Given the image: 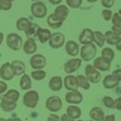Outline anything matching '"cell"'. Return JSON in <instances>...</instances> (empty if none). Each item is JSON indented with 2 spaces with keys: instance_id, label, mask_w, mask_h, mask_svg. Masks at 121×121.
Listing matches in <instances>:
<instances>
[{
  "instance_id": "6da1fadb",
  "label": "cell",
  "mask_w": 121,
  "mask_h": 121,
  "mask_svg": "<svg viewBox=\"0 0 121 121\" xmlns=\"http://www.w3.org/2000/svg\"><path fill=\"white\" fill-rule=\"evenodd\" d=\"M6 45L12 51H19L23 47V40L21 35H18L16 33H10L6 36Z\"/></svg>"
},
{
  "instance_id": "7a4b0ae2",
  "label": "cell",
  "mask_w": 121,
  "mask_h": 121,
  "mask_svg": "<svg viewBox=\"0 0 121 121\" xmlns=\"http://www.w3.org/2000/svg\"><path fill=\"white\" fill-rule=\"evenodd\" d=\"M96 53H97V46L93 43L82 45V47L80 48V57H81L82 60H86V62L92 60L96 57Z\"/></svg>"
},
{
  "instance_id": "3957f363",
  "label": "cell",
  "mask_w": 121,
  "mask_h": 121,
  "mask_svg": "<svg viewBox=\"0 0 121 121\" xmlns=\"http://www.w3.org/2000/svg\"><path fill=\"white\" fill-rule=\"evenodd\" d=\"M39 102V93L34 90H29L24 93L23 96V104L29 108V109H34L38 105Z\"/></svg>"
},
{
  "instance_id": "277c9868",
  "label": "cell",
  "mask_w": 121,
  "mask_h": 121,
  "mask_svg": "<svg viewBox=\"0 0 121 121\" xmlns=\"http://www.w3.org/2000/svg\"><path fill=\"white\" fill-rule=\"evenodd\" d=\"M85 76L87 78V80L92 84H98L102 80V75L98 69H96L92 64H87L85 67Z\"/></svg>"
},
{
  "instance_id": "5b68a950",
  "label": "cell",
  "mask_w": 121,
  "mask_h": 121,
  "mask_svg": "<svg viewBox=\"0 0 121 121\" xmlns=\"http://www.w3.org/2000/svg\"><path fill=\"white\" fill-rule=\"evenodd\" d=\"M45 105H46V109L51 113H57L62 109V105H63V102L58 96H50L46 102H45Z\"/></svg>"
},
{
  "instance_id": "8992f818",
  "label": "cell",
  "mask_w": 121,
  "mask_h": 121,
  "mask_svg": "<svg viewBox=\"0 0 121 121\" xmlns=\"http://www.w3.org/2000/svg\"><path fill=\"white\" fill-rule=\"evenodd\" d=\"M30 11L35 18H44L47 15V7L41 1H34L30 6Z\"/></svg>"
},
{
  "instance_id": "52a82bcc",
  "label": "cell",
  "mask_w": 121,
  "mask_h": 121,
  "mask_svg": "<svg viewBox=\"0 0 121 121\" xmlns=\"http://www.w3.org/2000/svg\"><path fill=\"white\" fill-rule=\"evenodd\" d=\"M81 64H82V59H81V58H75V57H73L72 59H69L68 62L64 63L63 69H64V72L67 73V75H68V74H73V73L76 72V70L80 69Z\"/></svg>"
},
{
  "instance_id": "ba28073f",
  "label": "cell",
  "mask_w": 121,
  "mask_h": 121,
  "mask_svg": "<svg viewBox=\"0 0 121 121\" xmlns=\"http://www.w3.org/2000/svg\"><path fill=\"white\" fill-rule=\"evenodd\" d=\"M30 67H32L34 70H39V69H44L46 65V58L45 56L40 55V53H34L30 57Z\"/></svg>"
},
{
  "instance_id": "9c48e42d",
  "label": "cell",
  "mask_w": 121,
  "mask_h": 121,
  "mask_svg": "<svg viewBox=\"0 0 121 121\" xmlns=\"http://www.w3.org/2000/svg\"><path fill=\"white\" fill-rule=\"evenodd\" d=\"M96 69H98L99 72H108L110 70V67H112V60H109L104 57H97L93 60V64H92Z\"/></svg>"
},
{
  "instance_id": "30bf717a",
  "label": "cell",
  "mask_w": 121,
  "mask_h": 121,
  "mask_svg": "<svg viewBox=\"0 0 121 121\" xmlns=\"http://www.w3.org/2000/svg\"><path fill=\"white\" fill-rule=\"evenodd\" d=\"M48 44H50V47H52V48H60L65 44V38L62 33H58V32L53 33V34H51Z\"/></svg>"
},
{
  "instance_id": "8fae6325",
  "label": "cell",
  "mask_w": 121,
  "mask_h": 121,
  "mask_svg": "<svg viewBox=\"0 0 121 121\" xmlns=\"http://www.w3.org/2000/svg\"><path fill=\"white\" fill-rule=\"evenodd\" d=\"M15 76L13 72H12V68H11V63H4L1 67H0V78L4 81H10L12 80Z\"/></svg>"
},
{
  "instance_id": "7c38bea8",
  "label": "cell",
  "mask_w": 121,
  "mask_h": 121,
  "mask_svg": "<svg viewBox=\"0 0 121 121\" xmlns=\"http://www.w3.org/2000/svg\"><path fill=\"white\" fill-rule=\"evenodd\" d=\"M65 100L69 104H80L82 102V95L79 91H68L65 93Z\"/></svg>"
},
{
  "instance_id": "4fadbf2b",
  "label": "cell",
  "mask_w": 121,
  "mask_h": 121,
  "mask_svg": "<svg viewBox=\"0 0 121 121\" xmlns=\"http://www.w3.org/2000/svg\"><path fill=\"white\" fill-rule=\"evenodd\" d=\"M63 86L69 90V91H78L79 87V82H78V78L72 75V74H68L64 79H63Z\"/></svg>"
},
{
  "instance_id": "5bb4252c",
  "label": "cell",
  "mask_w": 121,
  "mask_h": 121,
  "mask_svg": "<svg viewBox=\"0 0 121 121\" xmlns=\"http://www.w3.org/2000/svg\"><path fill=\"white\" fill-rule=\"evenodd\" d=\"M79 41L82 45L86 44H92L93 43V30H91L90 28L82 29V32L79 35Z\"/></svg>"
},
{
  "instance_id": "9a60e30c",
  "label": "cell",
  "mask_w": 121,
  "mask_h": 121,
  "mask_svg": "<svg viewBox=\"0 0 121 121\" xmlns=\"http://www.w3.org/2000/svg\"><path fill=\"white\" fill-rule=\"evenodd\" d=\"M64 45H65V52L70 57H76L80 53V47H79L78 43L74 41V40H69Z\"/></svg>"
},
{
  "instance_id": "2e32d148",
  "label": "cell",
  "mask_w": 121,
  "mask_h": 121,
  "mask_svg": "<svg viewBox=\"0 0 121 121\" xmlns=\"http://www.w3.org/2000/svg\"><path fill=\"white\" fill-rule=\"evenodd\" d=\"M53 15L59 19L60 22H64L65 19H67V17H68V15H69V9H68L67 5H62V4L57 5L56 9H55Z\"/></svg>"
},
{
  "instance_id": "e0dca14e",
  "label": "cell",
  "mask_w": 121,
  "mask_h": 121,
  "mask_svg": "<svg viewBox=\"0 0 121 121\" xmlns=\"http://www.w3.org/2000/svg\"><path fill=\"white\" fill-rule=\"evenodd\" d=\"M0 108H1L3 112H6V113L13 112V110L17 108V102H13V100H11V99L1 97V100H0Z\"/></svg>"
},
{
  "instance_id": "ac0fdd59",
  "label": "cell",
  "mask_w": 121,
  "mask_h": 121,
  "mask_svg": "<svg viewBox=\"0 0 121 121\" xmlns=\"http://www.w3.org/2000/svg\"><path fill=\"white\" fill-rule=\"evenodd\" d=\"M102 84H103V87H104V88H107V90H112V88L117 87V85H119V80H117L113 74H109V75H107V76L102 80Z\"/></svg>"
},
{
  "instance_id": "d6986e66",
  "label": "cell",
  "mask_w": 121,
  "mask_h": 121,
  "mask_svg": "<svg viewBox=\"0 0 121 121\" xmlns=\"http://www.w3.org/2000/svg\"><path fill=\"white\" fill-rule=\"evenodd\" d=\"M11 68H12V72L15 74V76H19V75H23L26 72V64L22 62V60H18L15 59L11 62Z\"/></svg>"
},
{
  "instance_id": "ffe728a7",
  "label": "cell",
  "mask_w": 121,
  "mask_h": 121,
  "mask_svg": "<svg viewBox=\"0 0 121 121\" xmlns=\"http://www.w3.org/2000/svg\"><path fill=\"white\" fill-rule=\"evenodd\" d=\"M22 48L26 55H34V53H36L38 46H36V43L34 39H27V41L23 44Z\"/></svg>"
},
{
  "instance_id": "44dd1931",
  "label": "cell",
  "mask_w": 121,
  "mask_h": 121,
  "mask_svg": "<svg viewBox=\"0 0 121 121\" xmlns=\"http://www.w3.org/2000/svg\"><path fill=\"white\" fill-rule=\"evenodd\" d=\"M48 87L50 90H52V91H60L63 87V79L56 75V76H52L51 80L48 81Z\"/></svg>"
},
{
  "instance_id": "7402d4cb",
  "label": "cell",
  "mask_w": 121,
  "mask_h": 121,
  "mask_svg": "<svg viewBox=\"0 0 121 121\" xmlns=\"http://www.w3.org/2000/svg\"><path fill=\"white\" fill-rule=\"evenodd\" d=\"M36 36H38L39 41L41 43V44H46L48 40H50V38H51V32H50L47 28H41V27H40L38 29Z\"/></svg>"
},
{
  "instance_id": "603a6c76",
  "label": "cell",
  "mask_w": 121,
  "mask_h": 121,
  "mask_svg": "<svg viewBox=\"0 0 121 121\" xmlns=\"http://www.w3.org/2000/svg\"><path fill=\"white\" fill-rule=\"evenodd\" d=\"M104 116H105V114L103 112V109L99 107H93L90 110V117L95 121H102Z\"/></svg>"
},
{
  "instance_id": "cb8c5ba5",
  "label": "cell",
  "mask_w": 121,
  "mask_h": 121,
  "mask_svg": "<svg viewBox=\"0 0 121 121\" xmlns=\"http://www.w3.org/2000/svg\"><path fill=\"white\" fill-rule=\"evenodd\" d=\"M67 114L72 119L78 120V119L81 117V109H80L78 105H75V104H70L67 108Z\"/></svg>"
},
{
  "instance_id": "d4e9b609",
  "label": "cell",
  "mask_w": 121,
  "mask_h": 121,
  "mask_svg": "<svg viewBox=\"0 0 121 121\" xmlns=\"http://www.w3.org/2000/svg\"><path fill=\"white\" fill-rule=\"evenodd\" d=\"M33 22L30 21V19H28L27 17H21L17 19L16 22V28L19 30V32H26V30L29 28V26L32 24Z\"/></svg>"
},
{
  "instance_id": "484cf974",
  "label": "cell",
  "mask_w": 121,
  "mask_h": 121,
  "mask_svg": "<svg viewBox=\"0 0 121 121\" xmlns=\"http://www.w3.org/2000/svg\"><path fill=\"white\" fill-rule=\"evenodd\" d=\"M19 86L24 91H29L32 88V78H30V75L23 74L21 76V79H19Z\"/></svg>"
},
{
  "instance_id": "4316f807",
  "label": "cell",
  "mask_w": 121,
  "mask_h": 121,
  "mask_svg": "<svg viewBox=\"0 0 121 121\" xmlns=\"http://www.w3.org/2000/svg\"><path fill=\"white\" fill-rule=\"evenodd\" d=\"M47 24H48L50 28H52V29H58V28L62 27L63 22H60L59 19L52 13V15H48V17H47Z\"/></svg>"
},
{
  "instance_id": "83f0119b",
  "label": "cell",
  "mask_w": 121,
  "mask_h": 121,
  "mask_svg": "<svg viewBox=\"0 0 121 121\" xmlns=\"http://www.w3.org/2000/svg\"><path fill=\"white\" fill-rule=\"evenodd\" d=\"M93 44L98 47H103L104 44H105V38H104V34L100 33L99 30L97 32H93Z\"/></svg>"
},
{
  "instance_id": "f1b7e54d",
  "label": "cell",
  "mask_w": 121,
  "mask_h": 121,
  "mask_svg": "<svg viewBox=\"0 0 121 121\" xmlns=\"http://www.w3.org/2000/svg\"><path fill=\"white\" fill-rule=\"evenodd\" d=\"M104 38H105V43H108L109 45H116V43L120 39V36L116 35L115 33H113L112 30H110V32H107L104 34Z\"/></svg>"
},
{
  "instance_id": "f546056e",
  "label": "cell",
  "mask_w": 121,
  "mask_h": 121,
  "mask_svg": "<svg viewBox=\"0 0 121 121\" xmlns=\"http://www.w3.org/2000/svg\"><path fill=\"white\" fill-rule=\"evenodd\" d=\"M40 27L36 24V23H32L29 26V28L26 30V36H27V39H34L35 36H36V33H38V29H39Z\"/></svg>"
},
{
  "instance_id": "4dcf8cb0",
  "label": "cell",
  "mask_w": 121,
  "mask_h": 121,
  "mask_svg": "<svg viewBox=\"0 0 121 121\" xmlns=\"http://www.w3.org/2000/svg\"><path fill=\"white\" fill-rule=\"evenodd\" d=\"M3 97H5L7 99H11V100H13V102H17V100L19 99V92L17 90L10 88V90H7L6 92L3 95Z\"/></svg>"
},
{
  "instance_id": "1f68e13d",
  "label": "cell",
  "mask_w": 121,
  "mask_h": 121,
  "mask_svg": "<svg viewBox=\"0 0 121 121\" xmlns=\"http://www.w3.org/2000/svg\"><path fill=\"white\" fill-rule=\"evenodd\" d=\"M30 78L33 80H36V81H41L46 78V72L43 69H39V70H33L32 73H30Z\"/></svg>"
},
{
  "instance_id": "d6a6232c",
  "label": "cell",
  "mask_w": 121,
  "mask_h": 121,
  "mask_svg": "<svg viewBox=\"0 0 121 121\" xmlns=\"http://www.w3.org/2000/svg\"><path fill=\"white\" fill-rule=\"evenodd\" d=\"M78 82H79V87H81L84 90H90V81L87 80V78L85 75H78Z\"/></svg>"
},
{
  "instance_id": "836d02e7",
  "label": "cell",
  "mask_w": 121,
  "mask_h": 121,
  "mask_svg": "<svg viewBox=\"0 0 121 121\" xmlns=\"http://www.w3.org/2000/svg\"><path fill=\"white\" fill-rule=\"evenodd\" d=\"M102 57H104L109 60H113L115 57V52L110 47H103L102 48Z\"/></svg>"
},
{
  "instance_id": "e575fe53",
  "label": "cell",
  "mask_w": 121,
  "mask_h": 121,
  "mask_svg": "<svg viewBox=\"0 0 121 121\" xmlns=\"http://www.w3.org/2000/svg\"><path fill=\"white\" fill-rule=\"evenodd\" d=\"M103 105L107 107L108 109H114V105H115V99H113L110 96H105L103 98Z\"/></svg>"
},
{
  "instance_id": "d590c367",
  "label": "cell",
  "mask_w": 121,
  "mask_h": 121,
  "mask_svg": "<svg viewBox=\"0 0 121 121\" xmlns=\"http://www.w3.org/2000/svg\"><path fill=\"white\" fill-rule=\"evenodd\" d=\"M65 3H67V6H68V7L79 9V7H81L82 0H65Z\"/></svg>"
},
{
  "instance_id": "8d00e7d4",
  "label": "cell",
  "mask_w": 121,
  "mask_h": 121,
  "mask_svg": "<svg viewBox=\"0 0 121 121\" xmlns=\"http://www.w3.org/2000/svg\"><path fill=\"white\" fill-rule=\"evenodd\" d=\"M12 7V3L10 0H0V10H4V11H9Z\"/></svg>"
},
{
  "instance_id": "74e56055",
  "label": "cell",
  "mask_w": 121,
  "mask_h": 121,
  "mask_svg": "<svg viewBox=\"0 0 121 121\" xmlns=\"http://www.w3.org/2000/svg\"><path fill=\"white\" fill-rule=\"evenodd\" d=\"M112 22H113V26H115V27H121V15H119L117 12L113 13Z\"/></svg>"
},
{
  "instance_id": "f35d334b",
  "label": "cell",
  "mask_w": 121,
  "mask_h": 121,
  "mask_svg": "<svg viewBox=\"0 0 121 121\" xmlns=\"http://www.w3.org/2000/svg\"><path fill=\"white\" fill-rule=\"evenodd\" d=\"M102 17L104 21H112V17H113V12L110 11V9H104L102 11Z\"/></svg>"
},
{
  "instance_id": "ab89813d",
  "label": "cell",
  "mask_w": 121,
  "mask_h": 121,
  "mask_svg": "<svg viewBox=\"0 0 121 121\" xmlns=\"http://www.w3.org/2000/svg\"><path fill=\"white\" fill-rule=\"evenodd\" d=\"M115 0H102V5L104 9H112L114 6Z\"/></svg>"
},
{
  "instance_id": "60d3db41",
  "label": "cell",
  "mask_w": 121,
  "mask_h": 121,
  "mask_svg": "<svg viewBox=\"0 0 121 121\" xmlns=\"http://www.w3.org/2000/svg\"><path fill=\"white\" fill-rule=\"evenodd\" d=\"M7 90H9V87H7L6 81H4V80H0V95L3 96Z\"/></svg>"
},
{
  "instance_id": "b9f144b4",
  "label": "cell",
  "mask_w": 121,
  "mask_h": 121,
  "mask_svg": "<svg viewBox=\"0 0 121 121\" xmlns=\"http://www.w3.org/2000/svg\"><path fill=\"white\" fill-rule=\"evenodd\" d=\"M47 121H59V116L56 113H51L47 116Z\"/></svg>"
},
{
  "instance_id": "7bdbcfd3",
  "label": "cell",
  "mask_w": 121,
  "mask_h": 121,
  "mask_svg": "<svg viewBox=\"0 0 121 121\" xmlns=\"http://www.w3.org/2000/svg\"><path fill=\"white\" fill-rule=\"evenodd\" d=\"M113 75L119 80V81H121V68H120V69H115V70H113Z\"/></svg>"
},
{
  "instance_id": "ee69618b",
  "label": "cell",
  "mask_w": 121,
  "mask_h": 121,
  "mask_svg": "<svg viewBox=\"0 0 121 121\" xmlns=\"http://www.w3.org/2000/svg\"><path fill=\"white\" fill-rule=\"evenodd\" d=\"M112 32L115 33L116 35L121 36V27H115V26H113V27H112Z\"/></svg>"
},
{
  "instance_id": "f6af8a7d",
  "label": "cell",
  "mask_w": 121,
  "mask_h": 121,
  "mask_svg": "<svg viewBox=\"0 0 121 121\" xmlns=\"http://www.w3.org/2000/svg\"><path fill=\"white\" fill-rule=\"evenodd\" d=\"M59 121H74V119H72V117H70V116L65 113L64 115H62V116L59 117Z\"/></svg>"
},
{
  "instance_id": "bcb514c9",
  "label": "cell",
  "mask_w": 121,
  "mask_h": 121,
  "mask_svg": "<svg viewBox=\"0 0 121 121\" xmlns=\"http://www.w3.org/2000/svg\"><path fill=\"white\" fill-rule=\"evenodd\" d=\"M114 108L121 112V97H119V98L115 99V105H114Z\"/></svg>"
},
{
  "instance_id": "7dc6e473",
  "label": "cell",
  "mask_w": 121,
  "mask_h": 121,
  "mask_svg": "<svg viewBox=\"0 0 121 121\" xmlns=\"http://www.w3.org/2000/svg\"><path fill=\"white\" fill-rule=\"evenodd\" d=\"M102 121H115V115H113V114H109V115L104 116Z\"/></svg>"
},
{
  "instance_id": "c3c4849f",
  "label": "cell",
  "mask_w": 121,
  "mask_h": 121,
  "mask_svg": "<svg viewBox=\"0 0 121 121\" xmlns=\"http://www.w3.org/2000/svg\"><path fill=\"white\" fill-rule=\"evenodd\" d=\"M48 3H51L52 5H60V3H62V0H48Z\"/></svg>"
},
{
  "instance_id": "681fc988",
  "label": "cell",
  "mask_w": 121,
  "mask_h": 121,
  "mask_svg": "<svg viewBox=\"0 0 121 121\" xmlns=\"http://www.w3.org/2000/svg\"><path fill=\"white\" fill-rule=\"evenodd\" d=\"M115 46H116V48L119 50V51H121V36H120V39H119V41L116 43V45H115Z\"/></svg>"
},
{
  "instance_id": "f907efd6",
  "label": "cell",
  "mask_w": 121,
  "mask_h": 121,
  "mask_svg": "<svg viewBox=\"0 0 121 121\" xmlns=\"http://www.w3.org/2000/svg\"><path fill=\"white\" fill-rule=\"evenodd\" d=\"M6 120H7V121H22L21 119H18V117H15V116H13V117H10V119H6Z\"/></svg>"
},
{
  "instance_id": "816d5d0a",
  "label": "cell",
  "mask_w": 121,
  "mask_h": 121,
  "mask_svg": "<svg viewBox=\"0 0 121 121\" xmlns=\"http://www.w3.org/2000/svg\"><path fill=\"white\" fill-rule=\"evenodd\" d=\"M3 41H4V34H3L1 32H0V46H1Z\"/></svg>"
},
{
  "instance_id": "f5cc1de1",
  "label": "cell",
  "mask_w": 121,
  "mask_h": 121,
  "mask_svg": "<svg viewBox=\"0 0 121 121\" xmlns=\"http://www.w3.org/2000/svg\"><path fill=\"white\" fill-rule=\"evenodd\" d=\"M86 1H87V3H96L97 0H86Z\"/></svg>"
},
{
  "instance_id": "db71d44e",
  "label": "cell",
  "mask_w": 121,
  "mask_h": 121,
  "mask_svg": "<svg viewBox=\"0 0 121 121\" xmlns=\"http://www.w3.org/2000/svg\"><path fill=\"white\" fill-rule=\"evenodd\" d=\"M0 121H7L6 119H3V117H0Z\"/></svg>"
},
{
  "instance_id": "11a10c76",
  "label": "cell",
  "mask_w": 121,
  "mask_h": 121,
  "mask_svg": "<svg viewBox=\"0 0 121 121\" xmlns=\"http://www.w3.org/2000/svg\"><path fill=\"white\" fill-rule=\"evenodd\" d=\"M117 13H119V15H121V9L119 10V12H117Z\"/></svg>"
},
{
  "instance_id": "9f6ffc18",
  "label": "cell",
  "mask_w": 121,
  "mask_h": 121,
  "mask_svg": "<svg viewBox=\"0 0 121 121\" xmlns=\"http://www.w3.org/2000/svg\"><path fill=\"white\" fill-rule=\"evenodd\" d=\"M74 121H84V120H80V119H78V120H74Z\"/></svg>"
},
{
  "instance_id": "6f0895ef",
  "label": "cell",
  "mask_w": 121,
  "mask_h": 121,
  "mask_svg": "<svg viewBox=\"0 0 121 121\" xmlns=\"http://www.w3.org/2000/svg\"><path fill=\"white\" fill-rule=\"evenodd\" d=\"M32 1L34 3V1H40V0H32Z\"/></svg>"
},
{
  "instance_id": "680465c9",
  "label": "cell",
  "mask_w": 121,
  "mask_h": 121,
  "mask_svg": "<svg viewBox=\"0 0 121 121\" xmlns=\"http://www.w3.org/2000/svg\"><path fill=\"white\" fill-rule=\"evenodd\" d=\"M88 121H95V120H92V119H90V120H88Z\"/></svg>"
},
{
  "instance_id": "91938a15",
  "label": "cell",
  "mask_w": 121,
  "mask_h": 121,
  "mask_svg": "<svg viewBox=\"0 0 121 121\" xmlns=\"http://www.w3.org/2000/svg\"><path fill=\"white\" fill-rule=\"evenodd\" d=\"M10 1H11V3H12V1H15V0H10Z\"/></svg>"
}]
</instances>
